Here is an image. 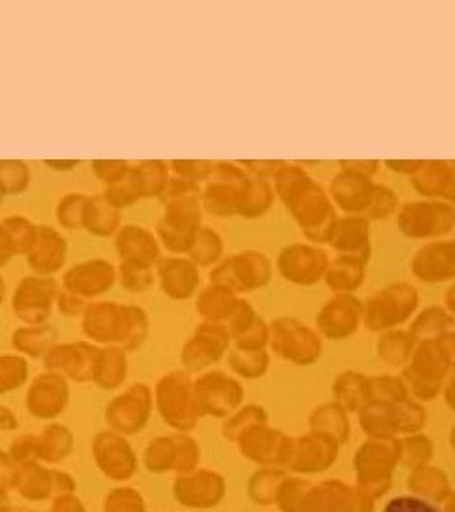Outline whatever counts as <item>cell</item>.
Listing matches in <instances>:
<instances>
[{
  "mask_svg": "<svg viewBox=\"0 0 455 512\" xmlns=\"http://www.w3.org/2000/svg\"><path fill=\"white\" fill-rule=\"evenodd\" d=\"M399 211V196L393 188H389L387 184H374V194H372V202L364 215V219L368 220H385L391 215H395Z\"/></svg>",
  "mask_w": 455,
  "mask_h": 512,
  "instance_id": "cell-33",
  "label": "cell"
},
{
  "mask_svg": "<svg viewBox=\"0 0 455 512\" xmlns=\"http://www.w3.org/2000/svg\"><path fill=\"white\" fill-rule=\"evenodd\" d=\"M412 272L425 283H446L455 277V241L433 239L412 256Z\"/></svg>",
  "mask_w": 455,
  "mask_h": 512,
  "instance_id": "cell-8",
  "label": "cell"
},
{
  "mask_svg": "<svg viewBox=\"0 0 455 512\" xmlns=\"http://www.w3.org/2000/svg\"><path fill=\"white\" fill-rule=\"evenodd\" d=\"M57 296V281L46 275H27L14 293V310L25 321H42Z\"/></svg>",
  "mask_w": 455,
  "mask_h": 512,
  "instance_id": "cell-10",
  "label": "cell"
},
{
  "mask_svg": "<svg viewBox=\"0 0 455 512\" xmlns=\"http://www.w3.org/2000/svg\"><path fill=\"white\" fill-rule=\"evenodd\" d=\"M385 512H437L429 503L414 497H399L387 505Z\"/></svg>",
  "mask_w": 455,
  "mask_h": 512,
  "instance_id": "cell-43",
  "label": "cell"
},
{
  "mask_svg": "<svg viewBox=\"0 0 455 512\" xmlns=\"http://www.w3.org/2000/svg\"><path fill=\"white\" fill-rule=\"evenodd\" d=\"M273 264L270 256L258 249H245L219 262L209 279L211 283L226 287L234 293L255 291L272 279Z\"/></svg>",
  "mask_w": 455,
  "mask_h": 512,
  "instance_id": "cell-3",
  "label": "cell"
},
{
  "mask_svg": "<svg viewBox=\"0 0 455 512\" xmlns=\"http://www.w3.org/2000/svg\"><path fill=\"white\" fill-rule=\"evenodd\" d=\"M103 196L118 209H126L129 205L141 202L143 200V184H141L135 165L131 164L128 173L120 181L109 184L107 190L103 192Z\"/></svg>",
  "mask_w": 455,
  "mask_h": 512,
  "instance_id": "cell-26",
  "label": "cell"
},
{
  "mask_svg": "<svg viewBox=\"0 0 455 512\" xmlns=\"http://www.w3.org/2000/svg\"><path fill=\"white\" fill-rule=\"evenodd\" d=\"M201 217L203 209L200 196H188L165 203L164 213L156 226L160 245H164L171 255H186L196 232L200 230Z\"/></svg>",
  "mask_w": 455,
  "mask_h": 512,
  "instance_id": "cell-4",
  "label": "cell"
},
{
  "mask_svg": "<svg viewBox=\"0 0 455 512\" xmlns=\"http://www.w3.org/2000/svg\"><path fill=\"white\" fill-rule=\"evenodd\" d=\"M25 376V365L21 359L0 357V391H8L18 385Z\"/></svg>",
  "mask_w": 455,
  "mask_h": 512,
  "instance_id": "cell-41",
  "label": "cell"
},
{
  "mask_svg": "<svg viewBox=\"0 0 455 512\" xmlns=\"http://www.w3.org/2000/svg\"><path fill=\"white\" fill-rule=\"evenodd\" d=\"M6 194H4V190H2V186H0V202H2V198H4Z\"/></svg>",
  "mask_w": 455,
  "mask_h": 512,
  "instance_id": "cell-54",
  "label": "cell"
},
{
  "mask_svg": "<svg viewBox=\"0 0 455 512\" xmlns=\"http://www.w3.org/2000/svg\"><path fill=\"white\" fill-rule=\"evenodd\" d=\"M418 304V293L408 283L387 285L366 304V319L372 329L389 327L406 319Z\"/></svg>",
  "mask_w": 455,
  "mask_h": 512,
  "instance_id": "cell-6",
  "label": "cell"
},
{
  "mask_svg": "<svg viewBox=\"0 0 455 512\" xmlns=\"http://www.w3.org/2000/svg\"><path fill=\"white\" fill-rule=\"evenodd\" d=\"M273 194L283 202L306 238L321 245L327 243L338 219L336 207L327 190L310 173L296 164H285L272 177Z\"/></svg>",
  "mask_w": 455,
  "mask_h": 512,
  "instance_id": "cell-1",
  "label": "cell"
},
{
  "mask_svg": "<svg viewBox=\"0 0 455 512\" xmlns=\"http://www.w3.org/2000/svg\"><path fill=\"white\" fill-rule=\"evenodd\" d=\"M116 279H120L122 287L131 293H141L154 283V274L150 266L122 260L120 266L116 268Z\"/></svg>",
  "mask_w": 455,
  "mask_h": 512,
  "instance_id": "cell-32",
  "label": "cell"
},
{
  "mask_svg": "<svg viewBox=\"0 0 455 512\" xmlns=\"http://www.w3.org/2000/svg\"><path fill=\"white\" fill-rule=\"evenodd\" d=\"M222 255H224V241H222L219 232L215 228H209V226H200V230L196 232L186 256L198 268H209V266L219 264Z\"/></svg>",
  "mask_w": 455,
  "mask_h": 512,
  "instance_id": "cell-23",
  "label": "cell"
},
{
  "mask_svg": "<svg viewBox=\"0 0 455 512\" xmlns=\"http://www.w3.org/2000/svg\"><path fill=\"white\" fill-rule=\"evenodd\" d=\"M154 268L164 293L175 300L192 296L200 285V268L188 256H162Z\"/></svg>",
  "mask_w": 455,
  "mask_h": 512,
  "instance_id": "cell-15",
  "label": "cell"
},
{
  "mask_svg": "<svg viewBox=\"0 0 455 512\" xmlns=\"http://www.w3.org/2000/svg\"><path fill=\"white\" fill-rule=\"evenodd\" d=\"M374 181L368 177H361L340 169L328 183V198L334 207L342 209L351 217H363L372 202L374 194Z\"/></svg>",
  "mask_w": 455,
  "mask_h": 512,
  "instance_id": "cell-9",
  "label": "cell"
},
{
  "mask_svg": "<svg viewBox=\"0 0 455 512\" xmlns=\"http://www.w3.org/2000/svg\"><path fill=\"white\" fill-rule=\"evenodd\" d=\"M323 277L332 291L349 294L361 287L366 277V264L349 256H336L328 262L327 272Z\"/></svg>",
  "mask_w": 455,
  "mask_h": 512,
  "instance_id": "cell-22",
  "label": "cell"
},
{
  "mask_svg": "<svg viewBox=\"0 0 455 512\" xmlns=\"http://www.w3.org/2000/svg\"><path fill=\"white\" fill-rule=\"evenodd\" d=\"M237 298L234 291L220 287L211 283L209 287H205L201 291L198 298V308L201 313L209 319H222V317H230L232 311L236 308Z\"/></svg>",
  "mask_w": 455,
  "mask_h": 512,
  "instance_id": "cell-25",
  "label": "cell"
},
{
  "mask_svg": "<svg viewBox=\"0 0 455 512\" xmlns=\"http://www.w3.org/2000/svg\"><path fill=\"white\" fill-rule=\"evenodd\" d=\"M65 384L57 376L40 378L31 391V408L37 414H55L63 404Z\"/></svg>",
  "mask_w": 455,
  "mask_h": 512,
  "instance_id": "cell-24",
  "label": "cell"
},
{
  "mask_svg": "<svg viewBox=\"0 0 455 512\" xmlns=\"http://www.w3.org/2000/svg\"><path fill=\"white\" fill-rule=\"evenodd\" d=\"M442 319H444V313L438 308H431V310L423 311L421 317L416 321L414 329L418 332H425V330H438L442 327Z\"/></svg>",
  "mask_w": 455,
  "mask_h": 512,
  "instance_id": "cell-47",
  "label": "cell"
},
{
  "mask_svg": "<svg viewBox=\"0 0 455 512\" xmlns=\"http://www.w3.org/2000/svg\"><path fill=\"white\" fill-rule=\"evenodd\" d=\"M116 283V266L107 258H88L71 266L63 275L65 291L80 298L107 293Z\"/></svg>",
  "mask_w": 455,
  "mask_h": 512,
  "instance_id": "cell-7",
  "label": "cell"
},
{
  "mask_svg": "<svg viewBox=\"0 0 455 512\" xmlns=\"http://www.w3.org/2000/svg\"><path fill=\"white\" fill-rule=\"evenodd\" d=\"M239 192H241L239 186L217 181V179H209L205 186H201V209H205L209 215L219 217V219L234 217L237 211Z\"/></svg>",
  "mask_w": 455,
  "mask_h": 512,
  "instance_id": "cell-21",
  "label": "cell"
},
{
  "mask_svg": "<svg viewBox=\"0 0 455 512\" xmlns=\"http://www.w3.org/2000/svg\"><path fill=\"white\" fill-rule=\"evenodd\" d=\"M275 346L296 361H310L317 355V338L308 329H300L294 321L275 323Z\"/></svg>",
  "mask_w": 455,
  "mask_h": 512,
  "instance_id": "cell-18",
  "label": "cell"
},
{
  "mask_svg": "<svg viewBox=\"0 0 455 512\" xmlns=\"http://www.w3.org/2000/svg\"><path fill=\"white\" fill-rule=\"evenodd\" d=\"M128 308L116 304H91L86 308L84 327L97 340H118L126 338L128 332Z\"/></svg>",
  "mask_w": 455,
  "mask_h": 512,
  "instance_id": "cell-16",
  "label": "cell"
},
{
  "mask_svg": "<svg viewBox=\"0 0 455 512\" xmlns=\"http://www.w3.org/2000/svg\"><path fill=\"white\" fill-rule=\"evenodd\" d=\"M273 198L275 194L270 179L249 175L247 184L241 188L237 198L236 215L243 219H258L270 211Z\"/></svg>",
  "mask_w": 455,
  "mask_h": 512,
  "instance_id": "cell-20",
  "label": "cell"
},
{
  "mask_svg": "<svg viewBox=\"0 0 455 512\" xmlns=\"http://www.w3.org/2000/svg\"><path fill=\"white\" fill-rule=\"evenodd\" d=\"M88 205V196L80 192H71L63 196L55 205V219L61 228L67 230H80L84 228V213Z\"/></svg>",
  "mask_w": 455,
  "mask_h": 512,
  "instance_id": "cell-28",
  "label": "cell"
},
{
  "mask_svg": "<svg viewBox=\"0 0 455 512\" xmlns=\"http://www.w3.org/2000/svg\"><path fill=\"white\" fill-rule=\"evenodd\" d=\"M139 179L143 184V200L146 198H160L164 192L167 179L171 175L169 164L164 160H145L135 164Z\"/></svg>",
  "mask_w": 455,
  "mask_h": 512,
  "instance_id": "cell-27",
  "label": "cell"
},
{
  "mask_svg": "<svg viewBox=\"0 0 455 512\" xmlns=\"http://www.w3.org/2000/svg\"><path fill=\"white\" fill-rule=\"evenodd\" d=\"M224 342L226 338L222 330L205 327L198 334V340L186 351V359L194 365H198V361H213V357L219 355Z\"/></svg>",
  "mask_w": 455,
  "mask_h": 512,
  "instance_id": "cell-31",
  "label": "cell"
},
{
  "mask_svg": "<svg viewBox=\"0 0 455 512\" xmlns=\"http://www.w3.org/2000/svg\"><path fill=\"white\" fill-rule=\"evenodd\" d=\"M0 226L4 228V232L8 234L10 241L14 243L16 253L23 256L27 255L33 241H35V236H37V224L33 220L27 219V217L12 215V217H6L2 220Z\"/></svg>",
  "mask_w": 455,
  "mask_h": 512,
  "instance_id": "cell-30",
  "label": "cell"
},
{
  "mask_svg": "<svg viewBox=\"0 0 455 512\" xmlns=\"http://www.w3.org/2000/svg\"><path fill=\"white\" fill-rule=\"evenodd\" d=\"M361 389H363V382H361L359 378H347V380L340 382V395H342L344 399H349L351 403L357 401Z\"/></svg>",
  "mask_w": 455,
  "mask_h": 512,
  "instance_id": "cell-50",
  "label": "cell"
},
{
  "mask_svg": "<svg viewBox=\"0 0 455 512\" xmlns=\"http://www.w3.org/2000/svg\"><path fill=\"white\" fill-rule=\"evenodd\" d=\"M408 349V340L402 334H395V336H387L383 340V355L389 359H399Z\"/></svg>",
  "mask_w": 455,
  "mask_h": 512,
  "instance_id": "cell-46",
  "label": "cell"
},
{
  "mask_svg": "<svg viewBox=\"0 0 455 512\" xmlns=\"http://www.w3.org/2000/svg\"><path fill=\"white\" fill-rule=\"evenodd\" d=\"M114 249L120 262H137L154 268L162 258V245L152 230L139 224H124L114 234Z\"/></svg>",
  "mask_w": 455,
  "mask_h": 512,
  "instance_id": "cell-11",
  "label": "cell"
},
{
  "mask_svg": "<svg viewBox=\"0 0 455 512\" xmlns=\"http://www.w3.org/2000/svg\"><path fill=\"white\" fill-rule=\"evenodd\" d=\"M4 293H6V283H4V279L0 277V302H2V298H4Z\"/></svg>",
  "mask_w": 455,
  "mask_h": 512,
  "instance_id": "cell-53",
  "label": "cell"
},
{
  "mask_svg": "<svg viewBox=\"0 0 455 512\" xmlns=\"http://www.w3.org/2000/svg\"><path fill=\"white\" fill-rule=\"evenodd\" d=\"M237 164L241 165L253 177H262V179L272 181L273 175L279 171V167L285 162H281V160H243V162H237Z\"/></svg>",
  "mask_w": 455,
  "mask_h": 512,
  "instance_id": "cell-42",
  "label": "cell"
},
{
  "mask_svg": "<svg viewBox=\"0 0 455 512\" xmlns=\"http://www.w3.org/2000/svg\"><path fill=\"white\" fill-rule=\"evenodd\" d=\"M414 190L425 200L455 202V165L446 160H421L418 171L410 177Z\"/></svg>",
  "mask_w": 455,
  "mask_h": 512,
  "instance_id": "cell-13",
  "label": "cell"
},
{
  "mask_svg": "<svg viewBox=\"0 0 455 512\" xmlns=\"http://www.w3.org/2000/svg\"><path fill=\"white\" fill-rule=\"evenodd\" d=\"M50 329H23L16 332L14 336V342L16 346L33 355H38L42 349L48 346L50 338H52V332H48Z\"/></svg>",
  "mask_w": 455,
  "mask_h": 512,
  "instance_id": "cell-40",
  "label": "cell"
},
{
  "mask_svg": "<svg viewBox=\"0 0 455 512\" xmlns=\"http://www.w3.org/2000/svg\"><path fill=\"white\" fill-rule=\"evenodd\" d=\"M200 192L201 184L188 181L184 177H177V175H169L164 192L158 200H162L165 205V203L182 200V198H188V196H200Z\"/></svg>",
  "mask_w": 455,
  "mask_h": 512,
  "instance_id": "cell-38",
  "label": "cell"
},
{
  "mask_svg": "<svg viewBox=\"0 0 455 512\" xmlns=\"http://www.w3.org/2000/svg\"><path fill=\"white\" fill-rule=\"evenodd\" d=\"M122 226V209L103 196H88V205L84 213V228L90 232L91 236L97 238H110L114 236Z\"/></svg>",
  "mask_w": 455,
  "mask_h": 512,
  "instance_id": "cell-19",
  "label": "cell"
},
{
  "mask_svg": "<svg viewBox=\"0 0 455 512\" xmlns=\"http://www.w3.org/2000/svg\"><path fill=\"white\" fill-rule=\"evenodd\" d=\"M129 167L131 164L126 160H93L91 162L93 175L105 186L120 181L128 173Z\"/></svg>",
  "mask_w": 455,
  "mask_h": 512,
  "instance_id": "cell-39",
  "label": "cell"
},
{
  "mask_svg": "<svg viewBox=\"0 0 455 512\" xmlns=\"http://www.w3.org/2000/svg\"><path fill=\"white\" fill-rule=\"evenodd\" d=\"M44 164L48 165L50 169H55V171H73L78 167V160H46Z\"/></svg>",
  "mask_w": 455,
  "mask_h": 512,
  "instance_id": "cell-52",
  "label": "cell"
},
{
  "mask_svg": "<svg viewBox=\"0 0 455 512\" xmlns=\"http://www.w3.org/2000/svg\"><path fill=\"white\" fill-rule=\"evenodd\" d=\"M14 256H18L16 247H14V243L8 238V234L4 232V228L0 226V268L6 266Z\"/></svg>",
  "mask_w": 455,
  "mask_h": 512,
  "instance_id": "cell-49",
  "label": "cell"
},
{
  "mask_svg": "<svg viewBox=\"0 0 455 512\" xmlns=\"http://www.w3.org/2000/svg\"><path fill=\"white\" fill-rule=\"evenodd\" d=\"M338 256H349L368 264L372 256L370 222L363 217H338L327 239Z\"/></svg>",
  "mask_w": 455,
  "mask_h": 512,
  "instance_id": "cell-12",
  "label": "cell"
},
{
  "mask_svg": "<svg viewBox=\"0 0 455 512\" xmlns=\"http://www.w3.org/2000/svg\"><path fill=\"white\" fill-rule=\"evenodd\" d=\"M146 401L148 399H146L145 391L131 389L129 395H126L116 406H112V418L126 421V423L135 421L145 414Z\"/></svg>",
  "mask_w": 455,
  "mask_h": 512,
  "instance_id": "cell-37",
  "label": "cell"
},
{
  "mask_svg": "<svg viewBox=\"0 0 455 512\" xmlns=\"http://www.w3.org/2000/svg\"><path fill=\"white\" fill-rule=\"evenodd\" d=\"M397 226L404 238L444 239L454 232V203L421 200L399 205Z\"/></svg>",
  "mask_w": 455,
  "mask_h": 512,
  "instance_id": "cell-2",
  "label": "cell"
},
{
  "mask_svg": "<svg viewBox=\"0 0 455 512\" xmlns=\"http://www.w3.org/2000/svg\"><path fill=\"white\" fill-rule=\"evenodd\" d=\"M380 165L382 164L378 160H342L340 169H346L349 173L372 179L380 171Z\"/></svg>",
  "mask_w": 455,
  "mask_h": 512,
  "instance_id": "cell-44",
  "label": "cell"
},
{
  "mask_svg": "<svg viewBox=\"0 0 455 512\" xmlns=\"http://www.w3.org/2000/svg\"><path fill=\"white\" fill-rule=\"evenodd\" d=\"M97 378L103 385H116L124 376V359L122 353L116 349H109L97 361Z\"/></svg>",
  "mask_w": 455,
  "mask_h": 512,
  "instance_id": "cell-36",
  "label": "cell"
},
{
  "mask_svg": "<svg viewBox=\"0 0 455 512\" xmlns=\"http://www.w3.org/2000/svg\"><path fill=\"white\" fill-rule=\"evenodd\" d=\"M213 167H215V162H211V160H173V162H169L171 175L184 177V179L198 184L209 181Z\"/></svg>",
  "mask_w": 455,
  "mask_h": 512,
  "instance_id": "cell-35",
  "label": "cell"
},
{
  "mask_svg": "<svg viewBox=\"0 0 455 512\" xmlns=\"http://www.w3.org/2000/svg\"><path fill=\"white\" fill-rule=\"evenodd\" d=\"M201 395L205 404L211 406H226L236 403L237 389L232 382H226L224 378H207L200 385Z\"/></svg>",
  "mask_w": 455,
  "mask_h": 512,
  "instance_id": "cell-34",
  "label": "cell"
},
{
  "mask_svg": "<svg viewBox=\"0 0 455 512\" xmlns=\"http://www.w3.org/2000/svg\"><path fill=\"white\" fill-rule=\"evenodd\" d=\"M385 165L397 173V175H406V177H412L421 165V160H387Z\"/></svg>",
  "mask_w": 455,
  "mask_h": 512,
  "instance_id": "cell-48",
  "label": "cell"
},
{
  "mask_svg": "<svg viewBox=\"0 0 455 512\" xmlns=\"http://www.w3.org/2000/svg\"><path fill=\"white\" fill-rule=\"evenodd\" d=\"M330 256L317 245L291 243L277 255L275 266L279 274L294 285H313L327 272Z\"/></svg>",
  "mask_w": 455,
  "mask_h": 512,
  "instance_id": "cell-5",
  "label": "cell"
},
{
  "mask_svg": "<svg viewBox=\"0 0 455 512\" xmlns=\"http://www.w3.org/2000/svg\"><path fill=\"white\" fill-rule=\"evenodd\" d=\"M361 315V302L351 294H338L319 315V325L328 334H346L355 329Z\"/></svg>",
  "mask_w": 455,
  "mask_h": 512,
  "instance_id": "cell-17",
  "label": "cell"
},
{
  "mask_svg": "<svg viewBox=\"0 0 455 512\" xmlns=\"http://www.w3.org/2000/svg\"><path fill=\"white\" fill-rule=\"evenodd\" d=\"M31 184V169L23 160H0V186L6 196H19Z\"/></svg>",
  "mask_w": 455,
  "mask_h": 512,
  "instance_id": "cell-29",
  "label": "cell"
},
{
  "mask_svg": "<svg viewBox=\"0 0 455 512\" xmlns=\"http://www.w3.org/2000/svg\"><path fill=\"white\" fill-rule=\"evenodd\" d=\"M25 258L35 274L50 277L67 262V239L52 226L37 224V236Z\"/></svg>",
  "mask_w": 455,
  "mask_h": 512,
  "instance_id": "cell-14",
  "label": "cell"
},
{
  "mask_svg": "<svg viewBox=\"0 0 455 512\" xmlns=\"http://www.w3.org/2000/svg\"><path fill=\"white\" fill-rule=\"evenodd\" d=\"M262 365H264V357H258V355H253V357L239 355V357H236L237 368L241 372H247V374H256L262 368Z\"/></svg>",
  "mask_w": 455,
  "mask_h": 512,
  "instance_id": "cell-51",
  "label": "cell"
},
{
  "mask_svg": "<svg viewBox=\"0 0 455 512\" xmlns=\"http://www.w3.org/2000/svg\"><path fill=\"white\" fill-rule=\"evenodd\" d=\"M55 298H57L59 310L63 311V313H67V315H76V313L86 310V300L80 298V296H76L74 293H69V291L57 293Z\"/></svg>",
  "mask_w": 455,
  "mask_h": 512,
  "instance_id": "cell-45",
  "label": "cell"
}]
</instances>
